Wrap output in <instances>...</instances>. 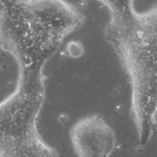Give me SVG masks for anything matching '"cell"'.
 I'll use <instances>...</instances> for the list:
<instances>
[{
	"instance_id": "6da1fadb",
	"label": "cell",
	"mask_w": 157,
	"mask_h": 157,
	"mask_svg": "<svg viewBox=\"0 0 157 157\" xmlns=\"http://www.w3.org/2000/svg\"><path fill=\"white\" fill-rule=\"evenodd\" d=\"M45 96L43 80L17 78L14 91L1 104L0 157H59L38 129Z\"/></svg>"
},
{
	"instance_id": "7a4b0ae2",
	"label": "cell",
	"mask_w": 157,
	"mask_h": 157,
	"mask_svg": "<svg viewBox=\"0 0 157 157\" xmlns=\"http://www.w3.org/2000/svg\"><path fill=\"white\" fill-rule=\"evenodd\" d=\"M0 14L2 50L15 59L18 70H44L63 40L38 21L27 0H1Z\"/></svg>"
},
{
	"instance_id": "3957f363",
	"label": "cell",
	"mask_w": 157,
	"mask_h": 157,
	"mask_svg": "<svg viewBox=\"0 0 157 157\" xmlns=\"http://www.w3.org/2000/svg\"><path fill=\"white\" fill-rule=\"evenodd\" d=\"M111 46L125 70L157 86V4L145 12L136 10Z\"/></svg>"
},
{
	"instance_id": "277c9868",
	"label": "cell",
	"mask_w": 157,
	"mask_h": 157,
	"mask_svg": "<svg viewBox=\"0 0 157 157\" xmlns=\"http://www.w3.org/2000/svg\"><path fill=\"white\" fill-rule=\"evenodd\" d=\"M69 137L77 157H110L116 144L113 129L98 114L78 120L71 126Z\"/></svg>"
},
{
	"instance_id": "5b68a950",
	"label": "cell",
	"mask_w": 157,
	"mask_h": 157,
	"mask_svg": "<svg viewBox=\"0 0 157 157\" xmlns=\"http://www.w3.org/2000/svg\"><path fill=\"white\" fill-rule=\"evenodd\" d=\"M27 3L38 21L63 40L84 21L83 14L66 0H27Z\"/></svg>"
},
{
	"instance_id": "8992f818",
	"label": "cell",
	"mask_w": 157,
	"mask_h": 157,
	"mask_svg": "<svg viewBox=\"0 0 157 157\" xmlns=\"http://www.w3.org/2000/svg\"><path fill=\"white\" fill-rule=\"evenodd\" d=\"M104 5L110 14L105 26L118 27L123 24L135 10L134 0H96Z\"/></svg>"
},
{
	"instance_id": "52a82bcc",
	"label": "cell",
	"mask_w": 157,
	"mask_h": 157,
	"mask_svg": "<svg viewBox=\"0 0 157 157\" xmlns=\"http://www.w3.org/2000/svg\"><path fill=\"white\" fill-rule=\"evenodd\" d=\"M66 50L71 56L78 58L83 54V47L78 41L73 40L67 44Z\"/></svg>"
}]
</instances>
